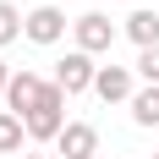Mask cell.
<instances>
[{
  "label": "cell",
  "mask_w": 159,
  "mask_h": 159,
  "mask_svg": "<svg viewBox=\"0 0 159 159\" xmlns=\"http://www.w3.org/2000/svg\"><path fill=\"white\" fill-rule=\"evenodd\" d=\"M28 143H61V132L71 126L66 121V93H61V82H44V93H39V104L28 110Z\"/></svg>",
  "instance_id": "1"
},
{
  "label": "cell",
  "mask_w": 159,
  "mask_h": 159,
  "mask_svg": "<svg viewBox=\"0 0 159 159\" xmlns=\"http://www.w3.org/2000/svg\"><path fill=\"white\" fill-rule=\"evenodd\" d=\"M71 39H77V49H82V55H104V49L121 39V28H115L104 11H82L77 22H71Z\"/></svg>",
  "instance_id": "2"
},
{
  "label": "cell",
  "mask_w": 159,
  "mask_h": 159,
  "mask_svg": "<svg viewBox=\"0 0 159 159\" xmlns=\"http://www.w3.org/2000/svg\"><path fill=\"white\" fill-rule=\"evenodd\" d=\"M93 77H99L93 55H82V49H66V61L55 66V77H49V82H61V93H66V99H77V93H93Z\"/></svg>",
  "instance_id": "3"
},
{
  "label": "cell",
  "mask_w": 159,
  "mask_h": 159,
  "mask_svg": "<svg viewBox=\"0 0 159 159\" xmlns=\"http://www.w3.org/2000/svg\"><path fill=\"white\" fill-rule=\"evenodd\" d=\"M66 28H71V22H66L61 6H33L28 22H22V39H33V44H61Z\"/></svg>",
  "instance_id": "4"
},
{
  "label": "cell",
  "mask_w": 159,
  "mask_h": 159,
  "mask_svg": "<svg viewBox=\"0 0 159 159\" xmlns=\"http://www.w3.org/2000/svg\"><path fill=\"white\" fill-rule=\"evenodd\" d=\"M93 93L104 99V104H132V93H137V71L132 66H99V77H93Z\"/></svg>",
  "instance_id": "5"
},
{
  "label": "cell",
  "mask_w": 159,
  "mask_h": 159,
  "mask_svg": "<svg viewBox=\"0 0 159 159\" xmlns=\"http://www.w3.org/2000/svg\"><path fill=\"white\" fill-rule=\"evenodd\" d=\"M55 159H99V126L93 121H71L55 143Z\"/></svg>",
  "instance_id": "6"
},
{
  "label": "cell",
  "mask_w": 159,
  "mask_h": 159,
  "mask_svg": "<svg viewBox=\"0 0 159 159\" xmlns=\"http://www.w3.org/2000/svg\"><path fill=\"white\" fill-rule=\"evenodd\" d=\"M39 93H44V77H39V71H28V66H22V71H11V88H6V110H11V115H22V121H28V110H33V104H39Z\"/></svg>",
  "instance_id": "7"
},
{
  "label": "cell",
  "mask_w": 159,
  "mask_h": 159,
  "mask_svg": "<svg viewBox=\"0 0 159 159\" xmlns=\"http://www.w3.org/2000/svg\"><path fill=\"white\" fill-rule=\"evenodd\" d=\"M121 33H126L137 49H159V11H148V6H137V11L121 22Z\"/></svg>",
  "instance_id": "8"
},
{
  "label": "cell",
  "mask_w": 159,
  "mask_h": 159,
  "mask_svg": "<svg viewBox=\"0 0 159 159\" xmlns=\"http://www.w3.org/2000/svg\"><path fill=\"white\" fill-rule=\"evenodd\" d=\"M126 110H132V121H137V126H159V88H137Z\"/></svg>",
  "instance_id": "9"
},
{
  "label": "cell",
  "mask_w": 159,
  "mask_h": 159,
  "mask_svg": "<svg viewBox=\"0 0 159 159\" xmlns=\"http://www.w3.org/2000/svg\"><path fill=\"white\" fill-rule=\"evenodd\" d=\"M22 143H28V126H22V115L0 110V154H22Z\"/></svg>",
  "instance_id": "10"
},
{
  "label": "cell",
  "mask_w": 159,
  "mask_h": 159,
  "mask_svg": "<svg viewBox=\"0 0 159 159\" xmlns=\"http://www.w3.org/2000/svg\"><path fill=\"white\" fill-rule=\"evenodd\" d=\"M22 22H28V11H16L11 0H0V49L22 39Z\"/></svg>",
  "instance_id": "11"
},
{
  "label": "cell",
  "mask_w": 159,
  "mask_h": 159,
  "mask_svg": "<svg viewBox=\"0 0 159 159\" xmlns=\"http://www.w3.org/2000/svg\"><path fill=\"white\" fill-rule=\"evenodd\" d=\"M132 71H137L143 88H159V49H137V66Z\"/></svg>",
  "instance_id": "12"
},
{
  "label": "cell",
  "mask_w": 159,
  "mask_h": 159,
  "mask_svg": "<svg viewBox=\"0 0 159 159\" xmlns=\"http://www.w3.org/2000/svg\"><path fill=\"white\" fill-rule=\"evenodd\" d=\"M6 88H11V66L0 61V104H6Z\"/></svg>",
  "instance_id": "13"
},
{
  "label": "cell",
  "mask_w": 159,
  "mask_h": 159,
  "mask_svg": "<svg viewBox=\"0 0 159 159\" xmlns=\"http://www.w3.org/2000/svg\"><path fill=\"white\" fill-rule=\"evenodd\" d=\"M16 159H49V154H16Z\"/></svg>",
  "instance_id": "14"
},
{
  "label": "cell",
  "mask_w": 159,
  "mask_h": 159,
  "mask_svg": "<svg viewBox=\"0 0 159 159\" xmlns=\"http://www.w3.org/2000/svg\"><path fill=\"white\" fill-rule=\"evenodd\" d=\"M154 159H159V148H154Z\"/></svg>",
  "instance_id": "15"
}]
</instances>
